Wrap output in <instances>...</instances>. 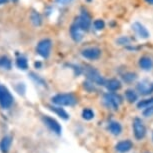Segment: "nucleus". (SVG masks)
<instances>
[{"mask_svg":"<svg viewBox=\"0 0 153 153\" xmlns=\"http://www.w3.org/2000/svg\"><path fill=\"white\" fill-rule=\"evenodd\" d=\"M52 102L58 106H73L77 103V98L72 93H60L52 97Z\"/></svg>","mask_w":153,"mask_h":153,"instance_id":"1","label":"nucleus"},{"mask_svg":"<svg viewBox=\"0 0 153 153\" xmlns=\"http://www.w3.org/2000/svg\"><path fill=\"white\" fill-rule=\"evenodd\" d=\"M14 98L10 91L5 86L0 84V106L3 109H8L13 104Z\"/></svg>","mask_w":153,"mask_h":153,"instance_id":"2","label":"nucleus"},{"mask_svg":"<svg viewBox=\"0 0 153 153\" xmlns=\"http://www.w3.org/2000/svg\"><path fill=\"white\" fill-rule=\"evenodd\" d=\"M103 102H104V105L106 107L115 111L118 110V108H119L121 99L119 96H117L114 93H105L104 96H103Z\"/></svg>","mask_w":153,"mask_h":153,"instance_id":"3","label":"nucleus"},{"mask_svg":"<svg viewBox=\"0 0 153 153\" xmlns=\"http://www.w3.org/2000/svg\"><path fill=\"white\" fill-rule=\"evenodd\" d=\"M51 48H52V41L50 39H43L41 40L38 44H37L36 50L37 53L43 58H48L51 52Z\"/></svg>","mask_w":153,"mask_h":153,"instance_id":"4","label":"nucleus"},{"mask_svg":"<svg viewBox=\"0 0 153 153\" xmlns=\"http://www.w3.org/2000/svg\"><path fill=\"white\" fill-rule=\"evenodd\" d=\"M132 127H133V133L134 137L137 140H142L146 135V127L143 124V121L140 118L136 117L133 120L132 123Z\"/></svg>","mask_w":153,"mask_h":153,"instance_id":"5","label":"nucleus"},{"mask_svg":"<svg viewBox=\"0 0 153 153\" xmlns=\"http://www.w3.org/2000/svg\"><path fill=\"white\" fill-rule=\"evenodd\" d=\"M85 75L87 77V79L89 81L93 82L94 84L97 85H105V80L102 76L100 75V73L98 72L96 69L92 68V67H87L85 68Z\"/></svg>","mask_w":153,"mask_h":153,"instance_id":"6","label":"nucleus"},{"mask_svg":"<svg viewBox=\"0 0 153 153\" xmlns=\"http://www.w3.org/2000/svg\"><path fill=\"white\" fill-rule=\"evenodd\" d=\"M42 121H43V123L47 126V128L49 129V130H51L53 133H55L56 135H61L62 127L58 123V121H56L52 117L47 116V115H45V116L42 117Z\"/></svg>","mask_w":153,"mask_h":153,"instance_id":"7","label":"nucleus"},{"mask_svg":"<svg viewBox=\"0 0 153 153\" xmlns=\"http://www.w3.org/2000/svg\"><path fill=\"white\" fill-rule=\"evenodd\" d=\"M76 23L79 25V27L81 28L83 31H88L91 25V18L89 16V14L87 13L86 10H82L81 14L79 17H77Z\"/></svg>","mask_w":153,"mask_h":153,"instance_id":"8","label":"nucleus"},{"mask_svg":"<svg viewBox=\"0 0 153 153\" xmlns=\"http://www.w3.org/2000/svg\"><path fill=\"white\" fill-rule=\"evenodd\" d=\"M136 88L141 95H144V96L149 95L153 93V82H150L148 80H143L138 83Z\"/></svg>","mask_w":153,"mask_h":153,"instance_id":"9","label":"nucleus"},{"mask_svg":"<svg viewBox=\"0 0 153 153\" xmlns=\"http://www.w3.org/2000/svg\"><path fill=\"white\" fill-rule=\"evenodd\" d=\"M82 56L89 60H96L101 55V50L97 47H90L86 48L81 52Z\"/></svg>","mask_w":153,"mask_h":153,"instance_id":"10","label":"nucleus"},{"mask_svg":"<svg viewBox=\"0 0 153 153\" xmlns=\"http://www.w3.org/2000/svg\"><path fill=\"white\" fill-rule=\"evenodd\" d=\"M133 148V142L129 139L121 140L115 145V150L118 153H127Z\"/></svg>","mask_w":153,"mask_h":153,"instance_id":"11","label":"nucleus"},{"mask_svg":"<svg viewBox=\"0 0 153 153\" xmlns=\"http://www.w3.org/2000/svg\"><path fill=\"white\" fill-rule=\"evenodd\" d=\"M82 31L83 30L79 27V25L77 24L76 22H75L74 24H72L71 27H70V35L72 37V39H73L74 41H76V42L81 41L82 38H83Z\"/></svg>","mask_w":153,"mask_h":153,"instance_id":"12","label":"nucleus"},{"mask_svg":"<svg viewBox=\"0 0 153 153\" xmlns=\"http://www.w3.org/2000/svg\"><path fill=\"white\" fill-rule=\"evenodd\" d=\"M132 28H133V30L135 31V33H136L139 37H141V38L146 39V38H148V37H149L148 30H147L146 28L144 27L142 24H141V23H139V22L133 23Z\"/></svg>","mask_w":153,"mask_h":153,"instance_id":"13","label":"nucleus"},{"mask_svg":"<svg viewBox=\"0 0 153 153\" xmlns=\"http://www.w3.org/2000/svg\"><path fill=\"white\" fill-rule=\"evenodd\" d=\"M108 130L111 134L115 135V136H118L122 132V126H121V124L119 122L112 120L108 124Z\"/></svg>","mask_w":153,"mask_h":153,"instance_id":"14","label":"nucleus"},{"mask_svg":"<svg viewBox=\"0 0 153 153\" xmlns=\"http://www.w3.org/2000/svg\"><path fill=\"white\" fill-rule=\"evenodd\" d=\"M11 144H12V137L11 136H5L0 141V150L3 153H7L9 151Z\"/></svg>","mask_w":153,"mask_h":153,"instance_id":"15","label":"nucleus"},{"mask_svg":"<svg viewBox=\"0 0 153 153\" xmlns=\"http://www.w3.org/2000/svg\"><path fill=\"white\" fill-rule=\"evenodd\" d=\"M139 66L143 70H150L153 67L152 59L148 56H143L139 59Z\"/></svg>","mask_w":153,"mask_h":153,"instance_id":"16","label":"nucleus"},{"mask_svg":"<svg viewBox=\"0 0 153 153\" xmlns=\"http://www.w3.org/2000/svg\"><path fill=\"white\" fill-rule=\"evenodd\" d=\"M105 86L109 91H117L121 88V82L118 79H110L105 83Z\"/></svg>","mask_w":153,"mask_h":153,"instance_id":"17","label":"nucleus"},{"mask_svg":"<svg viewBox=\"0 0 153 153\" xmlns=\"http://www.w3.org/2000/svg\"><path fill=\"white\" fill-rule=\"evenodd\" d=\"M49 109H50L51 111H53L54 113H56L60 118H62V119H64V120L69 119V114L64 109L61 108V106H60V107H57V106H49Z\"/></svg>","mask_w":153,"mask_h":153,"instance_id":"18","label":"nucleus"},{"mask_svg":"<svg viewBox=\"0 0 153 153\" xmlns=\"http://www.w3.org/2000/svg\"><path fill=\"white\" fill-rule=\"evenodd\" d=\"M11 67H12V63L7 56L0 57V68L4 69V70H10Z\"/></svg>","mask_w":153,"mask_h":153,"instance_id":"19","label":"nucleus"},{"mask_svg":"<svg viewBox=\"0 0 153 153\" xmlns=\"http://www.w3.org/2000/svg\"><path fill=\"white\" fill-rule=\"evenodd\" d=\"M125 98L128 102L133 103L138 99V95L133 89H127V90L125 91Z\"/></svg>","mask_w":153,"mask_h":153,"instance_id":"20","label":"nucleus"},{"mask_svg":"<svg viewBox=\"0 0 153 153\" xmlns=\"http://www.w3.org/2000/svg\"><path fill=\"white\" fill-rule=\"evenodd\" d=\"M30 20L34 26H40V25H41V22H42L41 16H40V14L38 12H36V11H32V12H31Z\"/></svg>","mask_w":153,"mask_h":153,"instance_id":"21","label":"nucleus"},{"mask_svg":"<svg viewBox=\"0 0 153 153\" xmlns=\"http://www.w3.org/2000/svg\"><path fill=\"white\" fill-rule=\"evenodd\" d=\"M153 104V97L151 98H148V99H143V100H140L139 102L137 103V108L138 109H145L147 108L148 106L152 105Z\"/></svg>","mask_w":153,"mask_h":153,"instance_id":"22","label":"nucleus"},{"mask_svg":"<svg viewBox=\"0 0 153 153\" xmlns=\"http://www.w3.org/2000/svg\"><path fill=\"white\" fill-rule=\"evenodd\" d=\"M136 78H137V75L135 74V73H133V72H127V73L122 75L123 81L126 82V83L133 82V81H135V80H136Z\"/></svg>","mask_w":153,"mask_h":153,"instance_id":"23","label":"nucleus"},{"mask_svg":"<svg viewBox=\"0 0 153 153\" xmlns=\"http://www.w3.org/2000/svg\"><path fill=\"white\" fill-rule=\"evenodd\" d=\"M16 65L19 69H22V70H26L28 68V63H27V59L25 57H19L16 60Z\"/></svg>","mask_w":153,"mask_h":153,"instance_id":"24","label":"nucleus"},{"mask_svg":"<svg viewBox=\"0 0 153 153\" xmlns=\"http://www.w3.org/2000/svg\"><path fill=\"white\" fill-rule=\"evenodd\" d=\"M29 75H30V77H31V79H32L35 83L46 87V82H45V80L42 78V77H40L39 75H36L35 73H33V72H30Z\"/></svg>","mask_w":153,"mask_h":153,"instance_id":"25","label":"nucleus"},{"mask_svg":"<svg viewBox=\"0 0 153 153\" xmlns=\"http://www.w3.org/2000/svg\"><path fill=\"white\" fill-rule=\"evenodd\" d=\"M82 118H83V119H85V120H87V121L93 119V118H94V112H93V110H91L90 108L83 109V111H82Z\"/></svg>","mask_w":153,"mask_h":153,"instance_id":"26","label":"nucleus"},{"mask_svg":"<svg viewBox=\"0 0 153 153\" xmlns=\"http://www.w3.org/2000/svg\"><path fill=\"white\" fill-rule=\"evenodd\" d=\"M104 26H105V23H104V21H103L102 19H97V20H95V21H94V27L96 28L97 30L103 29Z\"/></svg>","mask_w":153,"mask_h":153,"instance_id":"27","label":"nucleus"},{"mask_svg":"<svg viewBox=\"0 0 153 153\" xmlns=\"http://www.w3.org/2000/svg\"><path fill=\"white\" fill-rule=\"evenodd\" d=\"M142 114H143V116H145V117H151L153 115V104L144 109Z\"/></svg>","mask_w":153,"mask_h":153,"instance_id":"28","label":"nucleus"},{"mask_svg":"<svg viewBox=\"0 0 153 153\" xmlns=\"http://www.w3.org/2000/svg\"><path fill=\"white\" fill-rule=\"evenodd\" d=\"M131 41L130 38H128V37H120V38H118L116 40V42L118 43L119 45H126V44H129Z\"/></svg>","mask_w":153,"mask_h":153,"instance_id":"29","label":"nucleus"},{"mask_svg":"<svg viewBox=\"0 0 153 153\" xmlns=\"http://www.w3.org/2000/svg\"><path fill=\"white\" fill-rule=\"evenodd\" d=\"M83 84H84V88L86 89V90L87 91H93V90H95V88H94V84H93V82H91V81H85L84 83H83Z\"/></svg>","mask_w":153,"mask_h":153,"instance_id":"30","label":"nucleus"},{"mask_svg":"<svg viewBox=\"0 0 153 153\" xmlns=\"http://www.w3.org/2000/svg\"><path fill=\"white\" fill-rule=\"evenodd\" d=\"M72 0H56V2L58 4H61V5H66L68 3H70Z\"/></svg>","mask_w":153,"mask_h":153,"instance_id":"31","label":"nucleus"},{"mask_svg":"<svg viewBox=\"0 0 153 153\" xmlns=\"http://www.w3.org/2000/svg\"><path fill=\"white\" fill-rule=\"evenodd\" d=\"M7 1H8V0H0V4H5Z\"/></svg>","mask_w":153,"mask_h":153,"instance_id":"32","label":"nucleus"},{"mask_svg":"<svg viewBox=\"0 0 153 153\" xmlns=\"http://www.w3.org/2000/svg\"><path fill=\"white\" fill-rule=\"evenodd\" d=\"M146 2H148L149 4H153V0H145Z\"/></svg>","mask_w":153,"mask_h":153,"instance_id":"33","label":"nucleus"},{"mask_svg":"<svg viewBox=\"0 0 153 153\" xmlns=\"http://www.w3.org/2000/svg\"><path fill=\"white\" fill-rule=\"evenodd\" d=\"M40 65H41V64H40L39 62H38V63H37V62L35 63V67H36V68H37V67H40Z\"/></svg>","mask_w":153,"mask_h":153,"instance_id":"34","label":"nucleus"},{"mask_svg":"<svg viewBox=\"0 0 153 153\" xmlns=\"http://www.w3.org/2000/svg\"><path fill=\"white\" fill-rule=\"evenodd\" d=\"M152 141H153V133H152Z\"/></svg>","mask_w":153,"mask_h":153,"instance_id":"35","label":"nucleus"},{"mask_svg":"<svg viewBox=\"0 0 153 153\" xmlns=\"http://www.w3.org/2000/svg\"><path fill=\"white\" fill-rule=\"evenodd\" d=\"M88 1H91V0H88Z\"/></svg>","mask_w":153,"mask_h":153,"instance_id":"36","label":"nucleus"},{"mask_svg":"<svg viewBox=\"0 0 153 153\" xmlns=\"http://www.w3.org/2000/svg\"><path fill=\"white\" fill-rule=\"evenodd\" d=\"M13 1H16V0H13Z\"/></svg>","mask_w":153,"mask_h":153,"instance_id":"37","label":"nucleus"}]
</instances>
